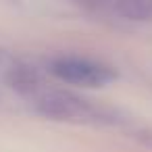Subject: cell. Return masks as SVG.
Masks as SVG:
<instances>
[{
    "label": "cell",
    "mask_w": 152,
    "mask_h": 152,
    "mask_svg": "<svg viewBox=\"0 0 152 152\" xmlns=\"http://www.w3.org/2000/svg\"><path fill=\"white\" fill-rule=\"evenodd\" d=\"M52 73L67 83L90 86V88H100L115 79V73L108 67L83 58H58L52 63Z\"/></svg>",
    "instance_id": "cell-1"
},
{
    "label": "cell",
    "mask_w": 152,
    "mask_h": 152,
    "mask_svg": "<svg viewBox=\"0 0 152 152\" xmlns=\"http://www.w3.org/2000/svg\"><path fill=\"white\" fill-rule=\"evenodd\" d=\"M36 106L42 115L50 117V119H81V117H92L94 110L90 104H86V100H79L67 92H44L38 96Z\"/></svg>",
    "instance_id": "cell-2"
},
{
    "label": "cell",
    "mask_w": 152,
    "mask_h": 152,
    "mask_svg": "<svg viewBox=\"0 0 152 152\" xmlns=\"http://www.w3.org/2000/svg\"><path fill=\"white\" fill-rule=\"evenodd\" d=\"M7 81L13 90L21 94H34L40 88V77L34 67L29 65H11L7 69Z\"/></svg>",
    "instance_id": "cell-3"
},
{
    "label": "cell",
    "mask_w": 152,
    "mask_h": 152,
    "mask_svg": "<svg viewBox=\"0 0 152 152\" xmlns=\"http://www.w3.org/2000/svg\"><path fill=\"white\" fill-rule=\"evenodd\" d=\"M117 13L129 21H150L152 19V0H117Z\"/></svg>",
    "instance_id": "cell-4"
},
{
    "label": "cell",
    "mask_w": 152,
    "mask_h": 152,
    "mask_svg": "<svg viewBox=\"0 0 152 152\" xmlns=\"http://www.w3.org/2000/svg\"><path fill=\"white\" fill-rule=\"evenodd\" d=\"M0 69H2V54H0Z\"/></svg>",
    "instance_id": "cell-5"
}]
</instances>
